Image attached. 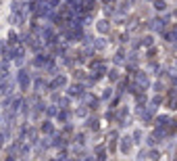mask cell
Wrapping results in <instances>:
<instances>
[{"label": "cell", "instance_id": "obj_1", "mask_svg": "<svg viewBox=\"0 0 177 161\" xmlns=\"http://www.w3.org/2000/svg\"><path fill=\"white\" fill-rule=\"evenodd\" d=\"M154 8H156V11H165V8H167V2H165V0H156V2H154Z\"/></svg>", "mask_w": 177, "mask_h": 161}]
</instances>
